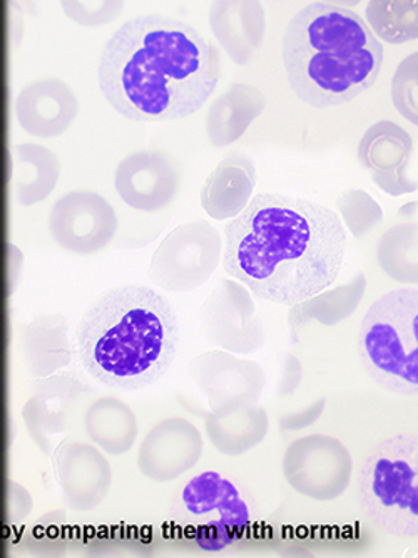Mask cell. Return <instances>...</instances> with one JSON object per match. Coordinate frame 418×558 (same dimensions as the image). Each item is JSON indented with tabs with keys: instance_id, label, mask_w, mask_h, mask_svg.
<instances>
[{
	"instance_id": "obj_25",
	"label": "cell",
	"mask_w": 418,
	"mask_h": 558,
	"mask_svg": "<svg viewBox=\"0 0 418 558\" xmlns=\"http://www.w3.org/2000/svg\"><path fill=\"white\" fill-rule=\"evenodd\" d=\"M61 178V161L46 146L24 143L14 149V189L17 204L33 207L48 199Z\"/></svg>"
},
{
	"instance_id": "obj_34",
	"label": "cell",
	"mask_w": 418,
	"mask_h": 558,
	"mask_svg": "<svg viewBox=\"0 0 418 558\" xmlns=\"http://www.w3.org/2000/svg\"><path fill=\"white\" fill-rule=\"evenodd\" d=\"M371 180L390 196H402L417 192V161L414 156L397 170L371 173Z\"/></svg>"
},
{
	"instance_id": "obj_30",
	"label": "cell",
	"mask_w": 418,
	"mask_h": 558,
	"mask_svg": "<svg viewBox=\"0 0 418 558\" xmlns=\"http://www.w3.org/2000/svg\"><path fill=\"white\" fill-rule=\"evenodd\" d=\"M22 545L36 557H58L65 550V511L40 517L22 535Z\"/></svg>"
},
{
	"instance_id": "obj_36",
	"label": "cell",
	"mask_w": 418,
	"mask_h": 558,
	"mask_svg": "<svg viewBox=\"0 0 418 558\" xmlns=\"http://www.w3.org/2000/svg\"><path fill=\"white\" fill-rule=\"evenodd\" d=\"M324 408H327V399L320 398L302 411L285 414V416L280 417V421H278L280 429H282V432L292 433L310 428V426H314V424L323 416Z\"/></svg>"
},
{
	"instance_id": "obj_15",
	"label": "cell",
	"mask_w": 418,
	"mask_h": 558,
	"mask_svg": "<svg viewBox=\"0 0 418 558\" xmlns=\"http://www.w3.org/2000/svg\"><path fill=\"white\" fill-rule=\"evenodd\" d=\"M205 441L192 421L174 416L159 421L139 446L137 468L156 483H170L201 460Z\"/></svg>"
},
{
	"instance_id": "obj_38",
	"label": "cell",
	"mask_w": 418,
	"mask_h": 558,
	"mask_svg": "<svg viewBox=\"0 0 418 558\" xmlns=\"http://www.w3.org/2000/svg\"><path fill=\"white\" fill-rule=\"evenodd\" d=\"M398 217H408L417 221V202H410V204L401 208V210H398Z\"/></svg>"
},
{
	"instance_id": "obj_11",
	"label": "cell",
	"mask_w": 418,
	"mask_h": 558,
	"mask_svg": "<svg viewBox=\"0 0 418 558\" xmlns=\"http://www.w3.org/2000/svg\"><path fill=\"white\" fill-rule=\"evenodd\" d=\"M48 227L59 247L77 255H95L111 245L120 220L104 196L74 190L52 205Z\"/></svg>"
},
{
	"instance_id": "obj_26",
	"label": "cell",
	"mask_w": 418,
	"mask_h": 558,
	"mask_svg": "<svg viewBox=\"0 0 418 558\" xmlns=\"http://www.w3.org/2000/svg\"><path fill=\"white\" fill-rule=\"evenodd\" d=\"M414 156V140L401 124L383 120L365 131L358 145V161L370 173L392 171Z\"/></svg>"
},
{
	"instance_id": "obj_3",
	"label": "cell",
	"mask_w": 418,
	"mask_h": 558,
	"mask_svg": "<svg viewBox=\"0 0 418 558\" xmlns=\"http://www.w3.org/2000/svg\"><path fill=\"white\" fill-rule=\"evenodd\" d=\"M180 338L173 304L145 286L106 290L86 308L76 330L87 374L124 392L159 381L176 361Z\"/></svg>"
},
{
	"instance_id": "obj_2",
	"label": "cell",
	"mask_w": 418,
	"mask_h": 558,
	"mask_svg": "<svg viewBox=\"0 0 418 558\" xmlns=\"http://www.w3.org/2000/svg\"><path fill=\"white\" fill-rule=\"evenodd\" d=\"M98 76L102 95L126 120H184L213 96L221 58L213 44L186 22L137 15L106 43Z\"/></svg>"
},
{
	"instance_id": "obj_17",
	"label": "cell",
	"mask_w": 418,
	"mask_h": 558,
	"mask_svg": "<svg viewBox=\"0 0 418 558\" xmlns=\"http://www.w3.org/2000/svg\"><path fill=\"white\" fill-rule=\"evenodd\" d=\"M22 130L40 140L59 138L79 114V99L73 87L58 77L37 80L22 87L15 101Z\"/></svg>"
},
{
	"instance_id": "obj_8",
	"label": "cell",
	"mask_w": 418,
	"mask_h": 558,
	"mask_svg": "<svg viewBox=\"0 0 418 558\" xmlns=\"http://www.w3.org/2000/svg\"><path fill=\"white\" fill-rule=\"evenodd\" d=\"M223 239L209 221L176 227L152 255L149 277L162 290L184 294L205 286L220 267Z\"/></svg>"
},
{
	"instance_id": "obj_29",
	"label": "cell",
	"mask_w": 418,
	"mask_h": 558,
	"mask_svg": "<svg viewBox=\"0 0 418 558\" xmlns=\"http://www.w3.org/2000/svg\"><path fill=\"white\" fill-rule=\"evenodd\" d=\"M336 207L343 227L348 229L355 239L367 235L383 220V210L379 202L365 190H346L336 199Z\"/></svg>"
},
{
	"instance_id": "obj_22",
	"label": "cell",
	"mask_w": 418,
	"mask_h": 558,
	"mask_svg": "<svg viewBox=\"0 0 418 558\" xmlns=\"http://www.w3.org/2000/svg\"><path fill=\"white\" fill-rule=\"evenodd\" d=\"M21 351L27 373L40 379L52 376L73 361L69 324L62 314H37L21 329Z\"/></svg>"
},
{
	"instance_id": "obj_12",
	"label": "cell",
	"mask_w": 418,
	"mask_h": 558,
	"mask_svg": "<svg viewBox=\"0 0 418 558\" xmlns=\"http://www.w3.org/2000/svg\"><path fill=\"white\" fill-rule=\"evenodd\" d=\"M114 189L134 210L148 214L162 210L170 207L180 193V163L162 149L131 153L115 168Z\"/></svg>"
},
{
	"instance_id": "obj_18",
	"label": "cell",
	"mask_w": 418,
	"mask_h": 558,
	"mask_svg": "<svg viewBox=\"0 0 418 558\" xmlns=\"http://www.w3.org/2000/svg\"><path fill=\"white\" fill-rule=\"evenodd\" d=\"M209 27L228 58L246 65L263 44L267 11L257 0H220L209 9Z\"/></svg>"
},
{
	"instance_id": "obj_24",
	"label": "cell",
	"mask_w": 418,
	"mask_h": 558,
	"mask_svg": "<svg viewBox=\"0 0 418 558\" xmlns=\"http://www.w3.org/2000/svg\"><path fill=\"white\" fill-rule=\"evenodd\" d=\"M84 432L89 441L112 457L130 453L139 435L136 414L114 396H102L84 414Z\"/></svg>"
},
{
	"instance_id": "obj_1",
	"label": "cell",
	"mask_w": 418,
	"mask_h": 558,
	"mask_svg": "<svg viewBox=\"0 0 418 558\" xmlns=\"http://www.w3.org/2000/svg\"><path fill=\"white\" fill-rule=\"evenodd\" d=\"M345 252L339 214L314 199L260 193L224 229V272L286 307L333 286Z\"/></svg>"
},
{
	"instance_id": "obj_21",
	"label": "cell",
	"mask_w": 418,
	"mask_h": 558,
	"mask_svg": "<svg viewBox=\"0 0 418 558\" xmlns=\"http://www.w3.org/2000/svg\"><path fill=\"white\" fill-rule=\"evenodd\" d=\"M205 428L214 450L224 457H242L265 441L270 420L258 403L231 404L206 413Z\"/></svg>"
},
{
	"instance_id": "obj_23",
	"label": "cell",
	"mask_w": 418,
	"mask_h": 558,
	"mask_svg": "<svg viewBox=\"0 0 418 558\" xmlns=\"http://www.w3.org/2000/svg\"><path fill=\"white\" fill-rule=\"evenodd\" d=\"M367 292V277L358 272L348 283L323 290L320 294L292 305L288 312V327L292 339L298 342V336L308 324L317 323L324 327H335L351 319L364 301Z\"/></svg>"
},
{
	"instance_id": "obj_20",
	"label": "cell",
	"mask_w": 418,
	"mask_h": 558,
	"mask_svg": "<svg viewBox=\"0 0 418 558\" xmlns=\"http://www.w3.org/2000/svg\"><path fill=\"white\" fill-rule=\"evenodd\" d=\"M267 108V96L253 84L235 83L221 93L206 114V135L214 148L235 145Z\"/></svg>"
},
{
	"instance_id": "obj_9",
	"label": "cell",
	"mask_w": 418,
	"mask_h": 558,
	"mask_svg": "<svg viewBox=\"0 0 418 558\" xmlns=\"http://www.w3.org/2000/svg\"><path fill=\"white\" fill-rule=\"evenodd\" d=\"M283 475L296 494L315 501H335L351 486L354 458L340 439L308 435L295 439L283 457Z\"/></svg>"
},
{
	"instance_id": "obj_19",
	"label": "cell",
	"mask_w": 418,
	"mask_h": 558,
	"mask_svg": "<svg viewBox=\"0 0 418 558\" xmlns=\"http://www.w3.org/2000/svg\"><path fill=\"white\" fill-rule=\"evenodd\" d=\"M257 167L245 153L231 151L206 178L201 207L218 221L233 220L251 202L257 186Z\"/></svg>"
},
{
	"instance_id": "obj_13",
	"label": "cell",
	"mask_w": 418,
	"mask_h": 558,
	"mask_svg": "<svg viewBox=\"0 0 418 558\" xmlns=\"http://www.w3.org/2000/svg\"><path fill=\"white\" fill-rule=\"evenodd\" d=\"M189 376L217 411L231 404L260 403L267 373L255 361L239 360L231 352L208 351L189 363Z\"/></svg>"
},
{
	"instance_id": "obj_37",
	"label": "cell",
	"mask_w": 418,
	"mask_h": 558,
	"mask_svg": "<svg viewBox=\"0 0 418 558\" xmlns=\"http://www.w3.org/2000/svg\"><path fill=\"white\" fill-rule=\"evenodd\" d=\"M302 381H304V366H302L296 355H286L285 363H283L282 377H280V385H278V396L288 398V396L295 395Z\"/></svg>"
},
{
	"instance_id": "obj_7",
	"label": "cell",
	"mask_w": 418,
	"mask_h": 558,
	"mask_svg": "<svg viewBox=\"0 0 418 558\" xmlns=\"http://www.w3.org/2000/svg\"><path fill=\"white\" fill-rule=\"evenodd\" d=\"M181 501L189 517V537L199 550H224L248 532V504L235 483L220 473L205 472L189 480Z\"/></svg>"
},
{
	"instance_id": "obj_27",
	"label": "cell",
	"mask_w": 418,
	"mask_h": 558,
	"mask_svg": "<svg viewBox=\"0 0 418 558\" xmlns=\"http://www.w3.org/2000/svg\"><path fill=\"white\" fill-rule=\"evenodd\" d=\"M417 221L392 227L380 239L377 260L380 269L395 282L411 283L417 287Z\"/></svg>"
},
{
	"instance_id": "obj_10",
	"label": "cell",
	"mask_w": 418,
	"mask_h": 558,
	"mask_svg": "<svg viewBox=\"0 0 418 558\" xmlns=\"http://www.w3.org/2000/svg\"><path fill=\"white\" fill-rule=\"evenodd\" d=\"M206 341L231 354L249 355L267 344V329L251 292L236 280L223 279L201 307Z\"/></svg>"
},
{
	"instance_id": "obj_14",
	"label": "cell",
	"mask_w": 418,
	"mask_h": 558,
	"mask_svg": "<svg viewBox=\"0 0 418 558\" xmlns=\"http://www.w3.org/2000/svg\"><path fill=\"white\" fill-rule=\"evenodd\" d=\"M52 468L69 510H95L111 492V464L95 445L64 439L52 451Z\"/></svg>"
},
{
	"instance_id": "obj_35",
	"label": "cell",
	"mask_w": 418,
	"mask_h": 558,
	"mask_svg": "<svg viewBox=\"0 0 418 558\" xmlns=\"http://www.w3.org/2000/svg\"><path fill=\"white\" fill-rule=\"evenodd\" d=\"M24 269V254L14 243H0V301L12 298Z\"/></svg>"
},
{
	"instance_id": "obj_16",
	"label": "cell",
	"mask_w": 418,
	"mask_h": 558,
	"mask_svg": "<svg viewBox=\"0 0 418 558\" xmlns=\"http://www.w3.org/2000/svg\"><path fill=\"white\" fill-rule=\"evenodd\" d=\"M93 391L74 373L52 374L33 383V396L22 408V421L44 454L54 451V438L67 429L83 396Z\"/></svg>"
},
{
	"instance_id": "obj_4",
	"label": "cell",
	"mask_w": 418,
	"mask_h": 558,
	"mask_svg": "<svg viewBox=\"0 0 418 558\" xmlns=\"http://www.w3.org/2000/svg\"><path fill=\"white\" fill-rule=\"evenodd\" d=\"M282 56L296 98L327 109L354 101L377 83L385 49L357 12L314 2L286 26Z\"/></svg>"
},
{
	"instance_id": "obj_31",
	"label": "cell",
	"mask_w": 418,
	"mask_h": 558,
	"mask_svg": "<svg viewBox=\"0 0 418 558\" xmlns=\"http://www.w3.org/2000/svg\"><path fill=\"white\" fill-rule=\"evenodd\" d=\"M418 54L405 58L398 64L397 71L392 80V101L398 113L408 121V123H418Z\"/></svg>"
},
{
	"instance_id": "obj_33",
	"label": "cell",
	"mask_w": 418,
	"mask_h": 558,
	"mask_svg": "<svg viewBox=\"0 0 418 558\" xmlns=\"http://www.w3.org/2000/svg\"><path fill=\"white\" fill-rule=\"evenodd\" d=\"M34 508L33 495L14 480L0 482V526L19 525Z\"/></svg>"
},
{
	"instance_id": "obj_28",
	"label": "cell",
	"mask_w": 418,
	"mask_h": 558,
	"mask_svg": "<svg viewBox=\"0 0 418 558\" xmlns=\"http://www.w3.org/2000/svg\"><path fill=\"white\" fill-rule=\"evenodd\" d=\"M365 14L373 36L385 43L398 46L418 39L417 0H371Z\"/></svg>"
},
{
	"instance_id": "obj_6",
	"label": "cell",
	"mask_w": 418,
	"mask_h": 558,
	"mask_svg": "<svg viewBox=\"0 0 418 558\" xmlns=\"http://www.w3.org/2000/svg\"><path fill=\"white\" fill-rule=\"evenodd\" d=\"M365 515L390 537H418L417 433L393 435L371 448L358 476Z\"/></svg>"
},
{
	"instance_id": "obj_5",
	"label": "cell",
	"mask_w": 418,
	"mask_h": 558,
	"mask_svg": "<svg viewBox=\"0 0 418 558\" xmlns=\"http://www.w3.org/2000/svg\"><path fill=\"white\" fill-rule=\"evenodd\" d=\"M358 351L371 381L393 395L417 396V287L392 290L368 308Z\"/></svg>"
},
{
	"instance_id": "obj_32",
	"label": "cell",
	"mask_w": 418,
	"mask_h": 558,
	"mask_svg": "<svg viewBox=\"0 0 418 558\" xmlns=\"http://www.w3.org/2000/svg\"><path fill=\"white\" fill-rule=\"evenodd\" d=\"M62 11L81 27L108 26L121 17L124 2L121 0H67L61 2Z\"/></svg>"
}]
</instances>
